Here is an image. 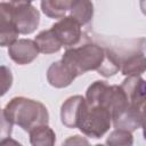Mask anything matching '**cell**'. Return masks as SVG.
Here are the masks:
<instances>
[{
  "label": "cell",
  "instance_id": "6da1fadb",
  "mask_svg": "<svg viewBox=\"0 0 146 146\" xmlns=\"http://www.w3.org/2000/svg\"><path fill=\"white\" fill-rule=\"evenodd\" d=\"M2 116L11 124H17L24 131L48 124L49 113L47 107L34 99L25 97H14L2 110Z\"/></svg>",
  "mask_w": 146,
  "mask_h": 146
},
{
  "label": "cell",
  "instance_id": "7a4b0ae2",
  "mask_svg": "<svg viewBox=\"0 0 146 146\" xmlns=\"http://www.w3.org/2000/svg\"><path fill=\"white\" fill-rule=\"evenodd\" d=\"M104 58L105 48L95 43H87L80 47L68 48L64 52L62 62L75 76H79L88 71H98Z\"/></svg>",
  "mask_w": 146,
  "mask_h": 146
},
{
  "label": "cell",
  "instance_id": "3957f363",
  "mask_svg": "<svg viewBox=\"0 0 146 146\" xmlns=\"http://www.w3.org/2000/svg\"><path fill=\"white\" fill-rule=\"evenodd\" d=\"M111 123L112 114L107 107L89 105L86 100V105L78 123V128L82 133L91 138H100L108 131Z\"/></svg>",
  "mask_w": 146,
  "mask_h": 146
},
{
  "label": "cell",
  "instance_id": "277c9868",
  "mask_svg": "<svg viewBox=\"0 0 146 146\" xmlns=\"http://www.w3.org/2000/svg\"><path fill=\"white\" fill-rule=\"evenodd\" d=\"M10 14L21 34H30L36 30L40 22V13L31 3L19 6L10 5Z\"/></svg>",
  "mask_w": 146,
  "mask_h": 146
},
{
  "label": "cell",
  "instance_id": "5b68a950",
  "mask_svg": "<svg viewBox=\"0 0 146 146\" xmlns=\"http://www.w3.org/2000/svg\"><path fill=\"white\" fill-rule=\"evenodd\" d=\"M81 24L71 15L60 18L50 29L59 40L62 46L73 47L78 44L82 36Z\"/></svg>",
  "mask_w": 146,
  "mask_h": 146
},
{
  "label": "cell",
  "instance_id": "8992f818",
  "mask_svg": "<svg viewBox=\"0 0 146 146\" xmlns=\"http://www.w3.org/2000/svg\"><path fill=\"white\" fill-rule=\"evenodd\" d=\"M40 50L34 40L17 39L9 46L8 55L18 65H26L32 63L39 55Z\"/></svg>",
  "mask_w": 146,
  "mask_h": 146
},
{
  "label": "cell",
  "instance_id": "52a82bcc",
  "mask_svg": "<svg viewBox=\"0 0 146 146\" xmlns=\"http://www.w3.org/2000/svg\"><path fill=\"white\" fill-rule=\"evenodd\" d=\"M84 105H86V98L80 95L67 98L63 103L60 108L62 123L70 129L78 128V123Z\"/></svg>",
  "mask_w": 146,
  "mask_h": 146
},
{
  "label": "cell",
  "instance_id": "ba28073f",
  "mask_svg": "<svg viewBox=\"0 0 146 146\" xmlns=\"http://www.w3.org/2000/svg\"><path fill=\"white\" fill-rule=\"evenodd\" d=\"M1 11V24H0V44L1 47L10 46L17 40L19 34L10 14V5L2 1L0 5Z\"/></svg>",
  "mask_w": 146,
  "mask_h": 146
},
{
  "label": "cell",
  "instance_id": "9c48e42d",
  "mask_svg": "<svg viewBox=\"0 0 146 146\" xmlns=\"http://www.w3.org/2000/svg\"><path fill=\"white\" fill-rule=\"evenodd\" d=\"M123 75H140L146 71V55L140 50H133L121 57V70Z\"/></svg>",
  "mask_w": 146,
  "mask_h": 146
},
{
  "label": "cell",
  "instance_id": "30bf717a",
  "mask_svg": "<svg viewBox=\"0 0 146 146\" xmlns=\"http://www.w3.org/2000/svg\"><path fill=\"white\" fill-rule=\"evenodd\" d=\"M76 76L60 60L54 62L47 71V80L55 88H65L70 86Z\"/></svg>",
  "mask_w": 146,
  "mask_h": 146
},
{
  "label": "cell",
  "instance_id": "8fae6325",
  "mask_svg": "<svg viewBox=\"0 0 146 146\" xmlns=\"http://www.w3.org/2000/svg\"><path fill=\"white\" fill-rule=\"evenodd\" d=\"M74 0H41L43 14L50 18H63Z\"/></svg>",
  "mask_w": 146,
  "mask_h": 146
},
{
  "label": "cell",
  "instance_id": "7c38bea8",
  "mask_svg": "<svg viewBox=\"0 0 146 146\" xmlns=\"http://www.w3.org/2000/svg\"><path fill=\"white\" fill-rule=\"evenodd\" d=\"M70 13L71 16L74 17L83 26L90 23L94 16V5L91 0H74Z\"/></svg>",
  "mask_w": 146,
  "mask_h": 146
},
{
  "label": "cell",
  "instance_id": "4fadbf2b",
  "mask_svg": "<svg viewBox=\"0 0 146 146\" xmlns=\"http://www.w3.org/2000/svg\"><path fill=\"white\" fill-rule=\"evenodd\" d=\"M34 41L36 42L40 52L42 54H54L59 51V49L62 48V43L59 42V40L56 38V35L54 34V32L51 31V29L49 30H44L42 32H40Z\"/></svg>",
  "mask_w": 146,
  "mask_h": 146
},
{
  "label": "cell",
  "instance_id": "5bb4252c",
  "mask_svg": "<svg viewBox=\"0 0 146 146\" xmlns=\"http://www.w3.org/2000/svg\"><path fill=\"white\" fill-rule=\"evenodd\" d=\"M30 141L34 146H51L56 141V135L47 124L39 125L30 132Z\"/></svg>",
  "mask_w": 146,
  "mask_h": 146
},
{
  "label": "cell",
  "instance_id": "9a60e30c",
  "mask_svg": "<svg viewBox=\"0 0 146 146\" xmlns=\"http://www.w3.org/2000/svg\"><path fill=\"white\" fill-rule=\"evenodd\" d=\"M121 70V56L114 50L105 48V58L102 66L98 68V73L105 78L116 74Z\"/></svg>",
  "mask_w": 146,
  "mask_h": 146
},
{
  "label": "cell",
  "instance_id": "2e32d148",
  "mask_svg": "<svg viewBox=\"0 0 146 146\" xmlns=\"http://www.w3.org/2000/svg\"><path fill=\"white\" fill-rule=\"evenodd\" d=\"M133 139L131 131L124 129H115L112 131L106 140L107 145H132Z\"/></svg>",
  "mask_w": 146,
  "mask_h": 146
},
{
  "label": "cell",
  "instance_id": "e0dca14e",
  "mask_svg": "<svg viewBox=\"0 0 146 146\" xmlns=\"http://www.w3.org/2000/svg\"><path fill=\"white\" fill-rule=\"evenodd\" d=\"M135 105L139 113L140 127L143 128L144 139L146 140V91L145 89H143V91L135 98Z\"/></svg>",
  "mask_w": 146,
  "mask_h": 146
},
{
  "label": "cell",
  "instance_id": "ac0fdd59",
  "mask_svg": "<svg viewBox=\"0 0 146 146\" xmlns=\"http://www.w3.org/2000/svg\"><path fill=\"white\" fill-rule=\"evenodd\" d=\"M13 76L9 68L6 66H1V95H5L6 91L11 87Z\"/></svg>",
  "mask_w": 146,
  "mask_h": 146
},
{
  "label": "cell",
  "instance_id": "d6986e66",
  "mask_svg": "<svg viewBox=\"0 0 146 146\" xmlns=\"http://www.w3.org/2000/svg\"><path fill=\"white\" fill-rule=\"evenodd\" d=\"M11 128H13V124L10 122H8L5 116L1 115V136L3 138H7L10 136Z\"/></svg>",
  "mask_w": 146,
  "mask_h": 146
},
{
  "label": "cell",
  "instance_id": "ffe728a7",
  "mask_svg": "<svg viewBox=\"0 0 146 146\" xmlns=\"http://www.w3.org/2000/svg\"><path fill=\"white\" fill-rule=\"evenodd\" d=\"M71 143H73V144H75V143H79V144H88V141L84 140V139H81L80 136H73V137H71L70 139H67L65 141V144H71Z\"/></svg>",
  "mask_w": 146,
  "mask_h": 146
},
{
  "label": "cell",
  "instance_id": "44dd1931",
  "mask_svg": "<svg viewBox=\"0 0 146 146\" xmlns=\"http://www.w3.org/2000/svg\"><path fill=\"white\" fill-rule=\"evenodd\" d=\"M3 1H7V2L10 3L11 6H19V5H27V3H31V2L34 1V0H3Z\"/></svg>",
  "mask_w": 146,
  "mask_h": 146
},
{
  "label": "cell",
  "instance_id": "7402d4cb",
  "mask_svg": "<svg viewBox=\"0 0 146 146\" xmlns=\"http://www.w3.org/2000/svg\"><path fill=\"white\" fill-rule=\"evenodd\" d=\"M140 9L141 13L146 16V0H140Z\"/></svg>",
  "mask_w": 146,
  "mask_h": 146
},
{
  "label": "cell",
  "instance_id": "603a6c76",
  "mask_svg": "<svg viewBox=\"0 0 146 146\" xmlns=\"http://www.w3.org/2000/svg\"><path fill=\"white\" fill-rule=\"evenodd\" d=\"M144 89H145V91H146V81L144 82Z\"/></svg>",
  "mask_w": 146,
  "mask_h": 146
}]
</instances>
